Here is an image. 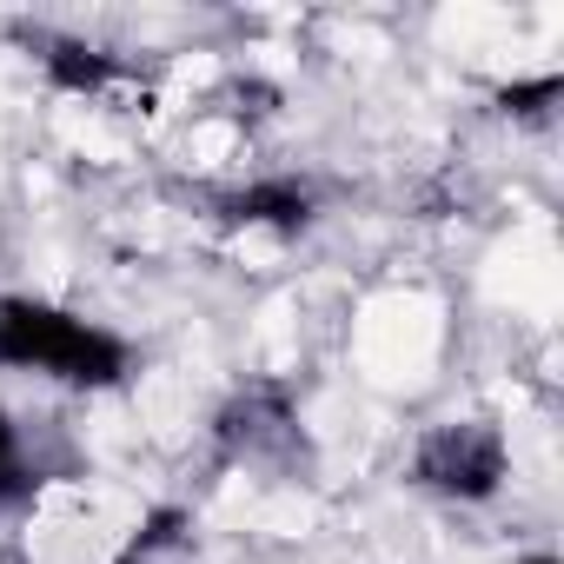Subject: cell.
Wrapping results in <instances>:
<instances>
[{
	"mask_svg": "<svg viewBox=\"0 0 564 564\" xmlns=\"http://www.w3.org/2000/svg\"><path fill=\"white\" fill-rule=\"evenodd\" d=\"M0 372L67 392H113L133 379V339L41 293H0Z\"/></svg>",
	"mask_w": 564,
	"mask_h": 564,
	"instance_id": "6da1fadb",
	"label": "cell"
},
{
	"mask_svg": "<svg viewBox=\"0 0 564 564\" xmlns=\"http://www.w3.org/2000/svg\"><path fill=\"white\" fill-rule=\"evenodd\" d=\"M405 478L445 505H491L511 485V438L498 419H438L419 432Z\"/></svg>",
	"mask_w": 564,
	"mask_h": 564,
	"instance_id": "7a4b0ae2",
	"label": "cell"
},
{
	"mask_svg": "<svg viewBox=\"0 0 564 564\" xmlns=\"http://www.w3.org/2000/svg\"><path fill=\"white\" fill-rule=\"evenodd\" d=\"M219 219L239 232H272V239H300L319 219V193L300 173H252L232 193H219Z\"/></svg>",
	"mask_w": 564,
	"mask_h": 564,
	"instance_id": "3957f363",
	"label": "cell"
},
{
	"mask_svg": "<svg viewBox=\"0 0 564 564\" xmlns=\"http://www.w3.org/2000/svg\"><path fill=\"white\" fill-rule=\"evenodd\" d=\"M41 74H47V87L67 94V100H100V94L120 87L127 67H120V54H107V47H94V41L54 34V41H41Z\"/></svg>",
	"mask_w": 564,
	"mask_h": 564,
	"instance_id": "277c9868",
	"label": "cell"
},
{
	"mask_svg": "<svg viewBox=\"0 0 564 564\" xmlns=\"http://www.w3.org/2000/svg\"><path fill=\"white\" fill-rule=\"evenodd\" d=\"M34 498V452H28V425L0 405V511H14Z\"/></svg>",
	"mask_w": 564,
	"mask_h": 564,
	"instance_id": "5b68a950",
	"label": "cell"
},
{
	"mask_svg": "<svg viewBox=\"0 0 564 564\" xmlns=\"http://www.w3.org/2000/svg\"><path fill=\"white\" fill-rule=\"evenodd\" d=\"M564 100V80H557V67H544V74H531V80H511L505 94H498V107L511 113V120H551V107Z\"/></svg>",
	"mask_w": 564,
	"mask_h": 564,
	"instance_id": "8992f818",
	"label": "cell"
},
{
	"mask_svg": "<svg viewBox=\"0 0 564 564\" xmlns=\"http://www.w3.org/2000/svg\"><path fill=\"white\" fill-rule=\"evenodd\" d=\"M518 564H564V557H557V551H524Z\"/></svg>",
	"mask_w": 564,
	"mask_h": 564,
	"instance_id": "52a82bcc",
	"label": "cell"
},
{
	"mask_svg": "<svg viewBox=\"0 0 564 564\" xmlns=\"http://www.w3.org/2000/svg\"><path fill=\"white\" fill-rule=\"evenodd\" d=\"M107 564H147V557H140V551H133V544H127V551H113V557H107Z\"/></svg>",
	"mask_w": 564,
	"mask_h": 564,
	"instance_id": "ba28073f",
	"label": "cell"
}]
</instances>
